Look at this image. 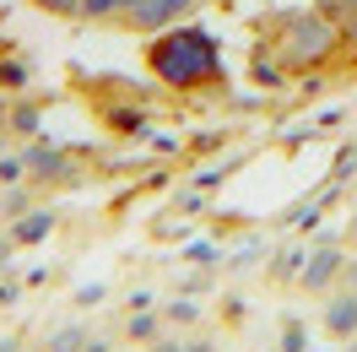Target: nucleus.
<instances>
[{
  "label": "nucleus",
  "mask_w": 357,
  "mask_h": 352,
  "mask_svg": "<svg viewBox=\"0 0 357 352\" xmlns=\"http://www.w3.org/2000/svg\"><path fill=\"white\" fill-rule=\"evenodd\" d=\"M152 66H157V76L190 87V82H201L206 71H217V44L206 33H162L152 44Z\"/></svg>",
  "instance_id": "nucleus-1"
},
{
  "label": "nucleus",
  "mask_w": 357,
  "mask_h": 352,
  "mask_svg": "<svg viewBox=\"0 0 357 352\" xmlns=\"http://www.w3.org/2000/svg\"><path fill=\"white\" fill-rule=\"evenodd\" d=\"M190 11V0H130V22L135 27H162L168 17Z\"/></svg>",
  "instance_id": "nucleus-2"
},
{
  "label": "nucleus",
  "mask_w": 357,
  "mask_h": 352,
  "mask_svg": "<svg viewBox=\"0 0 357 352\" xmlns=\"http://www.w3.org/2000/svg\"><path fill=\"white\" fill-rule=\"evenodd\" d=\"M44 6H54V11H66V6H76V0H44Z\"/></svg>",
  "instance_id": "nucleus-3"
}]
</instances>
